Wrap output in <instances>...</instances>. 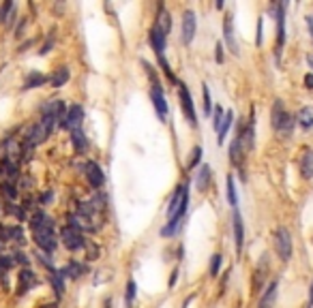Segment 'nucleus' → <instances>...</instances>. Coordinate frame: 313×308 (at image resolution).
I'll use <instances>...</instances> for the list:
<instances>
[{"mask_svg": "<svg viewBox=\"0 0 313 308\" xmlns=\"http://www.w3.org/2000/svg\"><path fill=\"white\" fill-rule=\"evenodd\" d=\"M187 205H189V184H180L178 188L174 191L172 199H170V205H168V221H182L187 212Z\"/></svg>", "mask_w": 313, "mask_h": 308, "instance_id": "obj_1", "label": "nucleus"}, {"mask_svg": "<svg viewBox=\"0 0 313 308\" xmlns=\"http://www.w3.org/2000/svg\"><path fill=\"white\" fill-rule=\"evenodd\" d=\"M178 101H180V109L185 114V120L189 122V127H198V114H196V103H193L191 94H189L187 86L178 81Z\"/></svg>", "mask_w": 313, "mask_h": 308, "instance_id": "obj_2", "label": "nucleus"}, {"mask_svg": "<svg viewBox=\"0 0 313 308\" xmlns=\"http://www.w3.org/2000/svg\"><path fill=\"white\" fill-rule=\"evenodd\" d=\"M275 251L281 261H290L292 259V235L285 227H277L275 231Z\"/></svg>", "mask_w": 313, "mask_h": 308, "instance_id": "obj_3", "label": "nucleus"}, {"mask_svg": "<svg viewBox=\"0 0 313 308\" xmlns=\"http://www.w3.org/2000/svg\"><path fill=\"white\" fill-rule=\"evenodd\" d=\"M60 240L62 244L69 248V251H80V248L86 246V240H84V233L78 231L75 227H71V225H64L60 229Z\"/></svg>", "mask_w": 313, "mask_h": 308, "instance_id": "obj_4", "label": "nucleus"}, {"mask_svg": "<svg viewBox=\"0 0 313 308\" xmlns=\"http://www.w3.org/2000/svg\"><path fill=\"white\" fill-rule=\"evenodd\" d=\"M32 235H34V242H37V246L41 248V251H45V253H52L54 248L58 246V240H56V235H54V229H37V231H32Z\"/></svg>", "mask_w": 313, "mask_h": 308, "instance_id": "obj_5", "label": "nucleus"}, {"mask_svg": "<svg viewBox=\"0 0 313 308\" xmlns=\"http://www.w3.org/2000/svg\"><path fill=\"white\" fill-rule=\"evenodd\" d=\"M82 120H84V109H82V105H71L60 124L67 131H78L82 127Z\"/></svg>", "mask_w": 313, "mask_h": 308, "instance_id": "obj_6", "label": "nucleus"}, {"mask_svg": "<svg viewBox=\"0 0 313 308\" xmlns=\"http://www.w3.org/2000/svg\"><path fill=\"white\" fill-rule=\"evenodd\" d=\"M196 32H198V17L191 9H187L182 13V43H187V45L191 43Z\"/></svg>", "mask_w": 313, "mask_h": 308, "instance_id": "obj_7", "label": "nucleus"}, {"mask_svg": "<svg viewBox=\"0 0 313 308\" xmlns=\"http://www.w3.org/2000/svg\"><path fill=\"white\" fill-rule=\"evenodd\" d=\"M228 158L229 163L234 165L236 169H245V158H247V150L243 148V144H240L238 137L232 139V144H229V150H228Z\"/></svg>", "mask_w": 313, "mask_h": 308, "instance_id": "obj_8", "label": "nucleus"}, {"mask_svg": "<svg viewBox=\"0 0 313 308\" xmlns=\"http://www.w3.org/2000/svg\"><path fill=\"white\" fill-rule=\"evenodd\" d=\"M285 2L277 4V56H281V50L285 47Z\"/></svg>", "mask_w": 313, "mask_h": 308, "instance_id": "obj_9", "label": "nucleus"}, {"mask_svg": "<svg viewBox=\"0 0 313 308\" xmlns=\"http://www.w3.org/2000/svg\"><path fill=\"white\" fill-rule=\"evenodd\" d=\"M84 174H86V180H88V184H90L92 188H101L105 184V174H103V169L99 167L94 161H88L84 165Z\"/></svg>", "mask_w": 313, "mask_h": 308, "instance_id": "obj_10", "label": "nucleus"}, {"mask_svg": "<svg viewBox=\"0 0 313 308\" xmlns=\"http://www.w3.org/2000/svg\"><path fill=\"white\" fill-rule=\"evenodd\" d=\"M150 99H152V105H155L159 120L165 122L168 120V114H170V107H168V101H165L163 88H150Z\"/></svg>", "mask_w": 313, "mask_h": 308, "instance_id": "obj_11", "label": "nucleus"}, {"mask_svg": "<svg viewBox=\"0 0 313 308\" xmlns=\"http://www.w3.org/2000/svg\"><path fill=\"white\" fill-rule=\"evenodd\" d=\"M223 41H226V47L232 56H240V50H238V43H236V37H234V24H232V15H228L223 20Z\"/></svg>", "mask_w": 313, "mask_h": 308, "instance_id": "obj_12", "label": "nucleus"}, {"mask_svg": "<svg viewBox=\"0 0 313 308\" xmlns=\"http://www.w3.org/2000/svg\"><path fill=\"white\" fill-rule=\"evenodd\" d=\"M266 276H268V259H266V255H262V259H259V263L256 268V274H253V293H259L266 289L264 287Z\"/></svg>", "mask_w": 313, "mask_h": 308, "instance_id": "obj_13", "label": "nucleus"}, {"mask_svg": "<svg viewBox=\"0 0 313 308\" xmlns=\"http://www.w3.org/2000/svg\"><path fill=\"white\" fill-rule=\"evenodd\" d=\"M41 114L47 118H54V120H62L64 114H67V105H64V101H47L41 107Z\"/></svg>", "mask_w": 313, "mask_h": 308, "instance_id": "obj_14", "label": "nucleus"}, {"mask_svg": "<svg viewBox=\"0 0 313 308\" xmlns=\"http://www.w3.org/2000/svg\"><path fill=\"white\" fill-rule=\"evenodd\" d=\"M298 169H300L303 180H311V178H313V150H311V148H305V152L300 154Z\"/></svg>", "mask_w": 313, "mask_h": 308, "instance_id": "obj_15", "label": "nucleus"}, {"mask_svg": "<svg viewBox=\"0 0 313 308\" xmlns=\"http://www.w3.org/2000/svg\"><path fill=\"white\" fill-rule=\"evenodd\" d=\"M232 225H234V242H236V251H243V244H245V225H243V216H240L238 210H234V216H232Z\"/></svg>", "mask_w": 313, "mask_h": 308, "instance_id": "obj_16", "label": "nucleus"}, {"mask_svg": "<svg viewBox=\"0 0 313 308\" xmlns=\"http://www.w3.org/2000/svg\"><path fill=\"white\" fill-rule=\"evenodd\" d=\"M210 182H212L210 165H199V169L196 174V188L199 193H206V191H208V186H210Z\"/></svg>", "mask_w": 313, "mask_h": 308, "instance_id": "obj_17", "label": "nucleus"}, {"mask_svg": "<svg viewBox=\"0 0 313 308\" xmlns=\"http://www.w3.org/2000/svg\"><path fill=\"white\" fill-rule=\"evenodd\" d=\"M32 285H37V276H34V272L24 268L20 274H17V293H26Z\"/></svg>", "mask_w": 313, "mask_h": 308, "instance_id": "obj_18", "label": "nucleus"}, {"mask_svg": "<svg viewBox=\"0 0 313 308\" xmlns=\"http://www.w3.org/2000/svg\"><path fill=\"white\" fill-rule=\"evenodd\" d=\"M277 289H279V282H277V281H270V285L264 289V295H262V300H259L257 308H275Z\"/></svg>", "mask_w": 313, "mask_h": 308, "instance_id": "obj_19", "label": "nucleus"}, {"mask_svg": "<svg viewBox=\"0 0 313 308\" xmlns=\"http://www.w3.org/2000/svg\"><path fill=\"white\" fill-rule=\"evenodd\" d=\"M148 41H150L152 50H155V54H163V51H165V43H168V37H165V34L159 30L157 26H152V28H150Z\"/></svg>", "mask_w": 313, "mask_h": 308, "instance_id": "obj_20", "label": "nucleus"}, {"mask_svg": "<svg viewBox=\"0 0 313 308\" xmlns=\"http://www.w3.org/2000/svg\"><path fill=\"white\" fill-rule=\"evenodd\" d=\"M294 124H296V120H294V116L292 114H287V111H285V114H283V118H281V120H279V124H277V128H275V131H277V135H281V137H290V135H292V131H294Z\"/></svg>", "mask_w": 313, "mask_h": 308, "instance_id": "obj_21", "label": "nucleus"}, {"mask_svg": "<svg viewBox=\"0 0 313 308\" xmlns=\"http://www.w3.org/2000/svg\"><path fill=\"white\" fill-rule=\"evenodd\" d=\"M30 229L37 231V229H54V221L45 214V212H34L30 216Z\"/></svg>", "mask_w": 313, "mask_h": 308, "instance_id": "obj_22", "label": "nucleus"}, {"mask_svg": "<svg viewBox=\"0 0 313 308\" xmlns=\"http://www.w3.org/2000/svg\"><path fill=\"white\" fill-rule=\"evenodd\" d=\"M155 26L161 30L165 37H168L170 32H172V17H170V13L165 11V7L161 4V9H159V15H157V22H155Z\"/></svg>", "mask_w": 313, "mask_h": 308, "instance_id": "obj_23", "label": "nucleus"}, {"mask_svg": "<svg viewBox=\"0 0 313 308\" xmlns=\"http://www.w3.org/2000/svg\"><path fill=\"white\" fill-rule=\"evenodd\" d=\"M232 124H234V111L229 109V111H226V116H223V122H221L219 131H217V141H219V144H226V137H228L229 128H232Z\"/></svg>", "mask_w": 313, "mask_h": 308, "instance_id": "obj_24", "label": "nucleus"}, {"mask_svg": "<svg viewBox=\"0 0 313 308\" xmlns=\"http://www.w3.org/2000/svg\"><path fill=\"white\" fill-rule=\"evenodd\" d=\"M296 122H298V127L305 128V131L313 128V109L311 107H300L298 114H296Z\"/></svg>", "mask_w": 313, "mask_h": 308, "instance_id": "obj_25", "label": "nucleus"}, {"mask_svg": "<svg viewBox=\"0 0 313 308\" xmlns=\"http://www.w3.org/2000/svg\"><path fill=\"white\" fill-rule=\"evenodd\" d=\"M84 272H86V268H84V265H82V263H78V261H71V263H67V265H64V268L60 270V276L62 278H80L82 274H84Z\"/></svg>", "mask_w": 313, "mask_h": 308, "instance_id": "obj_26", "label": "nucleus"}, {"mask_svg": "<svg viewBox=\"0 0 313 308\" xmlns=\"http://www.w3.org/2000/svg\"><path fill=\"white\" fill-rule=\"evenodd\" d=\"M71 144H73L75 152H80V154L88 150V139H86V135L82 133V128H78V131H71Z\"/></svg>", "mask_w": 313, "mask_h": 308, "instance_id": "obj_27", "label": "nucleus"}, {"mask_svg": "<svg viewBox=\"0 0 313 308\" xmlns=\"http://www.w3.org/2000/svg\"><path fill=\"white\" fill-rule=\"evenodd\" d=\"M69 77H71L69 69H67V67H60V69H56L54 75L50 77V84L54 86V88H60V86H64V84L69 81Z\"/></svg>", "mask_w": 313, "mask_h": 308, "instance_id": "obj_28", "label": "nucleus"}, {"mask_svg": "<svg viewBox=\"0 0 313 308\" xmlns=\"http://www.w3.org/2000/svg\"><path fill=\"white\" fill-rule=\"evenodd\" d=\"M226 195H228L229 205L236 210V205H238V195H236V184H234V176L232 174L226 178Z\"/></svg>", "mask_w": 313, "mask_h": 308, "instance_id": "obj_29", "label": "nucleus"}, {"mask_svg": "<svg viewBox=\"0 0 313 308\" xmlns=\"http://www.w3.org/2000/svg\"><path fill=\"white\" fill-rule=\"evenodd\" d=\"M283 114H285V105H283L281 99H277L273 103V109H270V124H273V128H277V124H279Z\"/></svg>", "mask_w": 313, "mask_h": 308, "instance_id": "obj_30", "label": "nucleus"}, {"mask_svg": "<svg viewBox=\"0 0 313 308\" xmlns=\"http://www.w3.org/2000/svg\"><path fill=\"white\" fill-rule=\"evenodd\" d=\"M45 81H47V77L34 71V73H30V75L26 77V81H24V88H26V90H30V88H39V86H43Z\"/></svg>", "mask_w": 313, "mask_h": 308, "instance_id": "obj_31", "label": "nucleus"}, {"mask_svg": "<svg viewBox=\"0 0 313 308\" xmlns=\"http://www.w3.org/2000/svg\"><path fill=\"white\" fill-rule=\"evenodd\" d=\"M135 293H138V285H135L133 278H129V281H127V287H125V306H127V308L133 306Z\"/></svg>", "mask_w": 313, "mask_h": 308, "instance_id": "obj_32", "label": "nucleus"}, {"mask_svg": "<svg viewBox=\"0 0 313 308\" xmlns=\"http://www.w3.org/2000/svg\"><path fill=\"white\" fill-rule=\"evenodd\" d=\"M50 281H52V285H54V291H56V295H58V298H60V295L64 293V278L60 276V272L52 270V272H50Z\"/></svg>", "mask_w": 313, "mask_h": 308, "instance_id": "obj_33", "label": "nucleus"}, {"mask_svg": "<svg viewBox=\"0 0 313 308\" xmlns=\"http://www.w3.org/2000/svg\"><path fill=\"white\" fill-rule=\"evenodd\" d=\"M142 67H144L146 75H148V79H150V88H161V84H159V77L155 73V69H152V64L146 62V60H142Z\"/></svg>", "mask_w": 313, "mask_h": 308, "instance_id": "obj_34", "label": "nucleus"}, {"mask_svg": "<svg viewBox=\"0 0 313 308\" xmlns=\"http://www.w3.org/2000/svg\"><path fill=\"white\" fill-rule=\"evenodd\" d=\"M180 223L182 221H168V225L161 229V235L163 238H170V235H176L178 233V229H180Z\"/></svg>", "mask_w": 313, "mask_h": 308, "instance_id": "obj_35", "label": "nucleus"}, {"mask_svg": "<svg viewBox=\"0 0 313 308\" xmlns=\"http://www.w3.org/2000/svg\"><path fill=\"white\" fill-rule=\"evenodd\" d=\"M219 270H221V255L217 253V255H212L210 257V265H208V274L215 278V276H219Z\"/></svg>", "mask_w": 313, "mask_h": 308, "instance_id": "obj_36", "label": "nucleus"}, {"mask_svg": "<svg viewBox=\"0 0 313 308\" xmlns=\"http://www.w3.org/2000/svg\"><path fill=\"white\" fill-rule=\"evenodd\" d=\"M157 60H159V64H161V71L165 73V77H168L170 81H176V77H174V73H172V67H170L168 60H165V56H163V54H157Z\"/></svg>", "mask_w": 313, "mask_h": 308, "instance_id": "obj_37", "label": "nucleus"}, {"mask_svg": "<svg viewBox=\"0 0 313 308\" xmlns=\"http://www.w3.org/2000/svg\"><path fill=\"white\" fill-rule=\"evenodd\" d=\"M202 97H204V116H210L212 114V101H210V92H208V86L202 84Z\"/></svg>", "mask_w": 313, "mask_h": 308, "instance_id": "obj_38", "label": "nucleus"}, {"mask_svg": "<svg viewBox=\"0 0 313 308\" xmlns=\"http://www.w3.org/2000/svg\"><path fill=\"white\" fill-rule=\"evenodd\" d=\"M11 11H13V2H11V0L2 2V7H0V24L7 22V17H15V15H9Z\"/></svg>", "mask_w": 313, "mask_h": 308, "instance_id": "obj_39", "label": "nucleus"}, {"mask_svg": "<svg viewBox=\"0 0 313 308\" xmlns=\"http://www.w3.org/2000/svg\"><path fill=\"white\" fill-rule=\"evenodd\" d=\"M199 161H202V148L196 146L193 148V152H191V161H189V169H196Z\"/></svg>", "mask_w": 313, "mask_h": 308, "instance_id": "obj_40", "label": "nucleus"}, {"mask_svg": "<svg viewBox=\"0 0 313 308\" xmlns=\"http://www.w3.org/2000/svg\"><path fill=\"white\" fill-rule=\"evenodd\" d=\"M223 116H226V111L217 105V107H215V116H212V127H215L217 131H219V127H221V122H223Z\"/></svg>", "mask_w": 313, "mask_h": 308, "instance_id": "obj_41", "label": "nucleus"}, {"mask_svg": "<svg viewBox=\"0 0 313 308\" xmlns=\"http://www.w3.org/2000/svg\"><path fill=\"white\" fill-rule=\"evenodd\" d=\"M0 188H2V193L7 195L9 199H15V197H17V188H15L13 184H11V182H4V184L0 186Z\"/></svg>", "mask_w": 313, "mask_h": 308, "instance_id": "obj_42", "label": "nucleus"}, {"mask_svg": "<svg viewBox=\"0 0 313 308\" xmlns=\"http://www.w3.org/2000/svg\"><path fill=\"white\" fill-rule=\"evenodd\" d=\"M178 274H180V270H178V268H174V270H172V276H170V282H168L170 289L176 285V278H178Z\"/></svg>", "mask_w": 313, "mask_h": 308, "instance_id": "obj_43", "label": "nucleus"}, {"mask_svg": "<svg viewBox=\"0 0 313 308\" xmlns=\"http://www.w3.org/2000/svg\"><path fill=\"white\" fill-rule=\"evenodd\" d=\"M13 261H20L24 265H28V259H26V255H24V253H15L13 255Z\"/></svg>", "mask_w": 313, "mask_h": 308, "instance_id": "obj_44", "label": "nucleus"}, {"mask_svg": "<svg viewBox=\"0 0 313 308\" xmlns=\"http://www.w3.org/2000/svg\"><path fill=\"white\" fill-rule=\"evenodd\" d=\"M257 37H256V45H262V20H257Z\"/></svg>", "mask_w": 313, "mask_h": 308, "instance_id": "obj_45", "label": "nucleus"}, {"mask_svg": "<svg viewBox=\"0 0 313 308\" xmlns=\"http://www.w3.org/2000/svg\"><path fill=\"white\" fill-rule=\"evenodd\" d=\"M303 81H305V88H309V90H313V73H307Z\"/></svg>", "mask_w": 313, "mask_h": 308, "instance_id": "obj_46", "label": "nucleus"}, {"mask_svg": "<svg viewBox=\"0 0 313 308\" xmlns=\"http://www.w3.org/2000/svg\"><path fill=\"white\" fill-rule=\"evenodd\" d=\"M215 58H217V62H223V43H217V54H215Z\"/></svg>", "mask_w": 313, "mask_h": 308, "instance_id": "obj_47", "label": "nucleus"}, {"mask_svg": "<svg viewBox=\"0 0 313 308\" xmlns=\"http://www.w3.org/2000/svg\"><path fill=\"white\" fill-rule=\"evenodd\" d=\"M52 45H54V39H47V41H45V45L41 47L39 54H47V50H52Z\"/></svg>", "mask_w": 313, "mask_h": 308, "instance_id": "obj_48", "label": "nucleus"}, {"mask_svg": "<svg viewBox=\"0 0 313 308\" xmlns=\"http://www.w3.org/2000/svg\"><path fill=\"white\" fill-rule=\"evenodd\" d=\"M305 22H307V26H309V34H311V41H313V17H311V15H307V17H305Z\"/></svg>", "mask_w": 313, "mask_h": 308, "instance_id": "obj_49", "label": "nucleus"}, {"mask_svg": "<svg viewBox=\"0 0 313 308\" xmlns=\"http://www.w3.org/2000/svg\"><path fill=\"white\" fill-rule=\"evenodd\" d=\"M52 197H54V195H52V191H50V193H45L43 197H41V201H43V204H47V201H52Z\"/></svg>", "mask_w": 313, "mask_h": 308, "instance_id": "obj_50", "label": "nucleus"}, {"mask_svg": "<svg viewBox=\"0 0 313 308\" xmlns=\"http://www.w3.org/2000/svg\"><path fill=\"white\" fill-rule=\"evenodd\" d=\"M309 300H311V306H313V281H311V287H309Z\"/></svg>", "mask_w": 313, "mask_h": 308, "instance_id": "obj_51", "label": "nucleus"}, {"mask_svg": "<svg viewBox=\"0 0 313 308\" xmlns=\"http://www.w3.org/2000/svg\"><path fill=\"white\" fill-rule=\"evenodd\" d=\"M307 62H309V67L313 69V56H309V58H307Z\"/></svg>", "mask_w": 313, "mask_h": 308, "instance_id": "obj_52", "label": "nucleus"}, {"mask_svg": "<svg viewBox=\"0 0 313 308\" xmlns=\"http://www.w3.org/2000/svg\"><path fill=\"white\" fill-rule=\"evenodd\" d=\"M41 308H58L56 304H45V306H41Z\"/></svg>", "mask_w": 313, "mask_h": 308, "instance_id": "obj_53", "label": "nucleus"}]
</instances>
